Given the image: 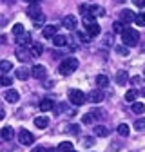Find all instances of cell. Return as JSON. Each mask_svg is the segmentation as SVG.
<instances>
[{"label": "cell", "mask_w": 145, "mask_h": 152, "mask_svg": "<svg viewBox=\"0 0 145 152\" xmlns=\"http://www.w3.org/2000/svg\"><path fill=\"white\" fill-rule=\"evenodd\" d=\"M138 40H140V34L136 29H131V27H125V31L122 33V42L125 47H134L138 45Z\"/></svg>", "instance_id": "obj_1"}, {"label": "cell", "mask_w": 145, "mask_h": 152, "mask_svg": "<svg viewBox=\"0 0 145 152\" xmlns=\"http://www.w3.org/2000/svg\"><path fill=\"white\" fill-rule=\"evenodd\" d=\"M76 69H78V60H76V58H72V56H71V58H65V60L58 65V72L64 74V76L72 74Z\"/></svg>", "instance_id": "obj_2"}, {"label": "cell", "mask_w": 145, "mask_h": 152, "mask_svg": "<svg viewBox=\"0 0 145 152\" xmlns=\"http://www.w3.org/2000/svg\"><path fill=\"white\" fill-rule=\"evenodd\" d=\"M27 16H29V18H33L36 26H40V24H44V22H45V15H44V11H42L38 6H36V4H33V6H29V7H27Z\"/></svg>", "instance_id": "obj_3"}, {"label": "cell", "mask_w": 145, "mask_h": 152, "mask_svg": "<svg viewBox=\"0 0 145 152\" xmlns=\"http://www.w3.org/2000/svg\"><path fill=\"white\" fill-rule=\"evenodd\" d=\"M69 102L72 103V105H83L85 102H87V96L82 92V91H78V89H72V91H69Z\"/></svg>", "instance_id": "obj_4"}, {"label": "cell", "mask_w": 145, "mask_h": 152, "mask_svg": "<svg viewBox=\"0 0 145 152\" xmlns=\"http://www.w3.org/2000/svg\"><path fill=\"white\" fill-rule=\"evenodd\" d=\"M120 22L122 24H131V22H136V15L129 9H122L120 11Z\"/></svg>", "instance_id": "obj_5"}, {"label": "cell", "mask_w": 145, "mask_h": 152, "mask_svg": "<svg viewBox=\"0 0 145 152\" xmlns=\"http://www.w3.org/2000/svg\"><path fill=\"white\" fill-rule=\"evenodd\" d=\"M103 92L100 91V89H94V91H91L89 94H87V100L91 102V103H102L103 102Z\"/></svg>", "instance_id": "obj_6"}, {"label": "cell", "mask_w": 145, "mask_h": 152, "mask_svg": "<svg viewBox=\"0 0 145 152\" xmlns=\"http://www.w3.org/2000/svg\"><path fill=\"white\" fill-rule=\"evenodd\" d=\"M31 76H33V78H36V80H44L45 76H47V69L44 65H34L31 69Z\"/></svg>", "instance_id": "obj_7"}, {"label": "cell", "mask_w": 145, "mask_h": 152, "mask_svg": "<svg viewBox=\"0 0 145 152\" xmlns=\"http://www.w3.org/2000/svg\"><path fill=\"white\" fill-rule=\"evenodd\" d=\"M62 26L67 27V29H76V26H78V18H76L75 15H67V16H64Z\"/></svg>", "instance_id": "obj_8"}, {"label": "cell", "mask_w": 145, "mask_h": 152, "mask_svg": "<svg viewBox=\"0 0 145 152\" xmlns=\"http://www.w3.org/2000/svg\"><path fill=\"white\" fill-rule=\"evenodd\" d=\"M18 141H20L22 145H31L33 141H34V136L31 134L29 130H20V134H18Z\"/></svg>", "instance_id": "obj_9"}, {"label": "cell", "mask_w": 145, "mask_h": 152, "mask_svg": "<svg viewBox=\"0 0 145 152\" xmlns=\"http://www.w3.org/2000/svg\"><path fill=\"white\" fill-rule=\"evenodd\" d=\"M42 34H44V38H51V40H53V38L58 34V26H53V24L51 26H44Z\"/></svg>", "instance_id": "obj_10"}, {"label": "cell", "mask_w": 145, "mask_h": 152, "mask_svg": "<svg viewBox=\"0 0 145 152\" xmlns=\"http://www.w3.org/2000/svg\"><path fill=\"white\" fill-rule=\"evenodd\" d=\"M4 100H6L7 103H16L18 100H20V94H18L16 91H13V89H9V91L4 92Z\"/></svg>", "instance_id": "obj_11"}, {"label": "cell", "mask_w": 145, "mask_h": 152, "mask_svg": "<svg viewBox=\"0 0 145 152\" xmlns=\"http://www.w3.org/2000/svg\"><path fill=\"white\" fill-rule=\"evenodd\" d=\"M29 53H31V56H40L42 53H44V45L40 44V42H33L31 44V47H29Z\"/></svg>", "instance_id": "obj_12"}, {"label": "cell", "mask_w": 145, "mask_h": 152, "mask_svg": "<svg viewBox=\"0 0 145 152\" xmlns=\"http://www.w3.org/2000/svg\"><path fill=\"white\" fill-rule=\"evenodd\" d=\"M38 107H40V110H42V112H49L51 109H54V102H53V100H49V98H44V100L38 103Z\"/></svg>", "instance_id": "obj_13"}, {"label": "cell", "mask_w": 145, "mask_h": 152, "mask_svg": "<svg viewBox=\"0 0 145 152\" xmlns=\"http://www.w3.org/2000/svg\"><path fill=\"white\" fill-rule=\"evenodd\" d=\"M16 44H18V45H20V47H24V45H27V49H29L33 42H31V36L24 33L22 36H18V38H16Z\"/></svg>", "instance_id": "obj_14"}, {"label": "cell", "mask_w": 145, "mask_h": 152, "mask_svg": "<svg viewBox=\"0 0 145 152\" xmlns=\"http://www.w3.org/2000/svg\"><path fill=\"white\" fill-rule=\"evenodd\" d=\"M127 82H129V74H127V71H120L118 74H116V83L118 85H127Z\"/></svg>", "instance_id": "obj_15"}, {"label": "cell", "mask_w": 145, "mask_h": 152, "mask_svg": "<svg viewBox=\"0 0 145 152\" xmlns=\"http://www.w3.org/2000/svg\"><path fill=\"white\" fill-rule=\"evenodd\" d=\"M47 125H49V118H47V116H36V118H34V127L45 129Z\"/></svg>", "instance_id": "obj_16"}, {"label": "cell", "mask_w": 145, "mask_h": 152, "mask_svg": "<svg viewBox=\"0 0 145 152\" xmlns=\"http://www.w3.org/2000/svg\"><path fill=\"white\" fill-rule=\"evenodd\" d=\"M0 136H2V140L9 141V140H13V138H15V130H13L11 127H4V129H2V132H0Z\"/></svg>", "instance_id": "obj_17"}, {"label": "cell", "mask_w": 145, "mask_h": 152, "mask_svg": "<svg viewBox=\"0 0 145 152\" xmlns=\"http://www.w3.org/2000/svg\"><path fill=\"white\" fill-rule=\"evenodd\" d=\"M53 45L54 47H64V45H67V38L64 34H56V36L53 38Z\"/></svg>", "instance_id": "obj_18"}, {"label": "cell", "mask_w": 145, "mask_h": 152, "mask_svg": "<svg viewBox=\"0 0 145 152\" xmlns=\"http://www.w3.org/2000/svg\"><path fill=\"white\" fill-rule=\"evenodd\" d=\"M85 31H87V36H98V34H100V26H98V24L85 26Z\"/></svg>", "instance_id": "obj_19"}, {"label": "cell", "mask_w": 145, "mask_h": 152, "mask_svg": "<svg viewBox=\"0 0 145 152\" xmlns=\"http://www.w3.org/2000/svg\"><path fill=\"white\" fill-rule=\"evenodd\" d=\"M89 15H93V16H103L105 15V9L102 6H91L89 7Z\"/></svg>", "instance_id": "obj_20"}, {"label": "cell", "mask_w": 145, "mask_h": 152, "mask_svg": "<svg viewBox=\"0 0 145 152\" xmlns=\"http://www.w3.org/2000/svg\"><path fill=\"white\" fill-rule=\"evenodd\" d=\"M15 76H16L18 80H27V78H29V69H26V67H20V69H16Z\"/></svg>", "instance_id": "obj_21"}, {"label": "cell", "mask_w": 145, "mask_h": 152, "mask_svg": "<svg viewBox=\"0 0 145 152\" xmlns=\"http://www.w3.org/2000/svg\"><path fill=\"white\" fill-rule=\"evenodd\" d=\"M136 96H138V91H136V89L127 91V92H125V102H129V103H136Z\"/></svg>", "instance_id": "obj_22"}, {"label": "cell", "mask_w": 145, "mask_h": 152, "mask_svg": "<svg viewBox=\"0 0 145 152\" xmlns=\"http://www.w3.org/2000/svg\"><path fill=\"white\" fill-rule=\"evenodd\" d=\"M96 85H98L100 89H105V87L109 85V78H107L105 74H98V76H96Z\"/></svg>", "instance_id": "obj_23"}, {"label": "cell", "mask_w": 145, "mask_h": 152, "mask_svg": "<svg viewBox=\"0 0 145 152\" xmlns=\"http://www.w3.org/2000/svg\"><path fill=\"white\" fill-rule=\"evenodd\" d=\"M29 56H31L29 49H27V51H26V49H18V53H16V58L20 60V62H27V60H29Z\"/></svg>", "instance_id": "obj_24"}, {"label": "cell", "mask_w": 145, "mask_h": 152, "mask_svg": "<svg viewBox=\"0 0 145 152\" xmlns=\"http://www.w3.org/2000/svg\"><path fill=\"white\" fill-rule=\"evenodd\" d=\"M58 150L60 152H72V141H62L58 145Z\"/></svg>", "instance_id": "obj_25"}, {"label": "cell", "mask_w": 145, "mask_h": 152, "mask_svg": "<svg viewBox=\"0 0 145 152\" xmlns=\"http://www.w3.org/2000/svg\"><path fill=\"white\" fill-rule=\"evenodd\" d=\"M94 134L103 138V136H107V134H109V129H107V127H103V125H98V127H94Z\"/></svg>", "instance_id": "obj_26"}, {"label": "cell", "mask_w": 145, "mask_h": 152, "mask_svg": "<svg viewBox=\"0 0 145 152\" xmlns=\"http://www.w3.org/2000/svg\"><path fill=\"white\" fill-rule=\"evenodd\" d=\"M11 69H13V64H11V62H7V60H2V62H0V71H2L4 74L9 72Z\"/></svg>", "instance_id": "obj_27"}, {"label": "cell", "mask_w": 145, "mask_h": 152, "mask_svg": "<svg viewBox=\"0 0 145 152\" xmlns=\"http://www.w3.org/2000/svg\"><path fill=\"white\" fill-rule=\"evenodd\" d=\"M118 134L120 136H129V125H127V123H120L118 125Z\"/></svg>", "instance_id": "obj_28"}, {"label": "cell", "mask_w": 145, "mask_h": 152, "mask_svg": "<svg viewBox=\"0 0 145 152\" xmlns=\"http://www.w3.org/2000/svg\"><path fill=\"white\" fill-rule=\"evenodd\" d=\"M13 34H15L16 38L22 36V34H24V26H22V24H15V26H13Z\"/></svg>", "instance_id": "obj_29"}, {"label": "cell", "mask_w": 145, "mask_h": 152, "mask_svg": "<svg viewBox=\"0 0 145 152\" xmlns=\"http://www.w3.org/2000/svg\"><path fill=\"white\" fill-rule=\"evenodd\" d=\"M133 112H134V114H141V112H145V105L140 103V102L133 103Z\"/></svg>", "instance_id": "obj_30"}, {"label": "cell", "mask_w": 145, "mask_h": 152, "mask_svg": "<svg viewBox=\"0 0 145 152\" xmlns=\"http://www.w3.org/2000/svg\"><path fill=\"white\" fill-rule=\"evenodd\" d=\"M134 129H136L138 132H143V130H145V118L136 120V121H134Z\"/></svg>", "instance_id": "obj_31"}, {"label": "cell", "mask_w": 145, "mask_h": 152, "mask_svg": "<svg viewBox=\"0 0 145 152\" xmlns=\"http://www.w3.org/2000/svg\"><path fill=\"white\" fill-rule=\"evenodd\" d=\"M113 31H114V33H118V34H122V33L125 31V27H123V24L118 20V22H114V24H113Z\"/></svg>", "instance_id": "obj_32"}, {"label": "cell", "mask_w": 145, "mask_h": 152, "mask_svg": "<svg viewBox=\"0 0 145 152\" xmlns=\"http://www.w3.org/2000/svg\"><path fill=\"white\" fill-rule=\"evenodd\" d=\"M136 26L145 27V13H138L136 15Z\"/></svg>", "instance_id": "obj_33"}, {"label": "cell", "mask_w": 145, "mask_h": 152, "mask_svg": "<svg viewBox=\"0 0 145 152\" xmlns=\"http://www.w3.org/2000/svg\"><path fill=\"white\" fill-rule=\"evenodd\" d=\"M114 49H116V53L122 54V56H127V54H129V47H125V45H116Z\"/></svg>", "instance_id": "obj_34"}, {"label": "cell", "mask_w": 145, "mask_h": 152, "mask_svg": "<svg viewBox=\"0 0 145 152\" xmlns=\"http://www.w3.org/2000/svg\"><path fill=\"white\" fill-rule=\"evenodd\" d=\"M11 83H13V80L9 78V76H6V74L2 76V78H0V85H4V87H9Z\"/></svg>", "instance_id": "obj_35"}, {"label": "cell", "mask_w": 145, "mask_h": 152, "mask_svg": "<svg viewBox=\"0 0 145 152\" xmlns=\"http://www.w3.org/2000/svg\"><path fill=\"white\" fill-rule=\"evenodd\" d=\"M91 24H96L94 22V16L93 15H85L83 16V26H91Z\"/></svg>", "instance_id": "obj_36"}, {"label": "cell", "mask_w": 145, "mask_h": 152, "mask_svg": "<svg viewBox=\"0 0 145 152\" xmlns=\"http://www.w3.org/2000/svg\"><path fill=\"white\" fill-rule=\"evenodd\" d=\"M93 120H94V118H93V114H85V116L82 118V121H83L85 125H89V123H91V121H93Z\"/></svg>", "instance_id": "obj_37"}, {"label": "cell", "mask_w": 145, "mask_h": 152, "mask_svg": "<svg viewBox=\"0 0 145 152\" xmlns=\"http://www.w3.org/2000/svg\"><path fill=\"white\" fill-rule=\"evenodd\" d=\"M91 114H93V118H94V120H98V118H102V116H103V112H102V110H98V109L91 110Z\"/></svg>", "instance_id": "obj_38"}, {"label": "cell", "mask_w": 145, "mask_h": 152, "mask_svg": "<svg viewBox=\"0 0 145 152\" xmlns=\"http://www.w3.org/2000/svg\"><path fill=\"white\" fill-rule=\"evenodd\" d=\"M89 7H91V6H85V4H82V6H80V13H82L83 16H85V15H89Z\"/></svg>", "instance_id": "obj_39"}, {"label": "cell", "mask_w": 145, "mask_h": 152, "mask_svg": "<svg viewBox=\"0 0 145 152\" xmlns=\"http://www.w3.org/2000/svg\"><path fill=\"white\" fill-rule=\"evenodd\" d=\"M136 7H145V0H133Z\"/></svg>", "instance_id": "obj_40"}, {"label": "cell", "mask_w": 145, "mask_h": 152, "mask_svg": "<svg viewBox=\"0 0 145 152\" xmlns=\"http://www.w3.org/2000/svg\"><path fill=\"white\" fill-rule=\"evenodd\" d=\"M140 82H141L140 76H133V78H131V83H133V85H136V83H140Z\"/></svg>", "instance_id": "obj_41"}, {"label": "cell", "mask_w": 145, "mask_h": 152, "mask_svg": "<svg viewBox=\"0 0 145 152\" xmlns=\"http://www.w3.org/2000/svg\"><path fill=\"white\" fill-rule=\"evenodd\" d=\"M31 152H47V148H44V147H34Z\"/></svg>", "instance_id": "obj_42"}, {"label": "cell", "mask_w": 145, "mask_h": 152, "mask_svg": "<svg viewBox=\"0 0 145 152\" xmlns=\"http://www.w3.org/2000/svg\"><path fill=\"white\" fill-rule=\"evenodd\" d=\"M93 143H94V140H93V138H85V147H91Z\"/></svg>", "instance_id": "obj_43"}, {"label": "cell", "mask_w": 145, "mask_h": 152, "mask_svg": "<svg viewBox=\"0 0 145 152\" xmlns=\"http://www.w3.org/2000/svg\"><path fill=\"white\" fill-rule=\"evenodd\" d=\"M78 36H80V40H82V42H89V36H85V34H82V33H80Z\"/></svg>", "instance_id": "obj_44"}, {"label": "cell", "mask_w": 145, "mask_h": 152, "mask_svg": "<svg viewBox=\"0 0 145 152\" xmlns=\"http://www.w3.org/2000/svg\"><path fill=\"white\" fill-rule=\"evenodd\" d=\"M26 2H29V4L33 6V4H38V2H40V0H26Z\"/></svg>", "instance_id": "obj_45"}, {"label": "cell", "mask_w": 145, "mask_h": 152, "mask_svg": "<svg viewBox=\"0 0 145 152\" xmlns=\"http://www.w3.org/2000/svg\"><path fill=\"white\" fill-rule=\"evenodd\" d=\"M47 152H60L58 148H47Z\"/></svg>", "instance_id": "obj_46"}, {"label": "cell", "mask_w": 145, "mask_h": 152, "mask_svg": "<svg viewBox=\"0 0 145 152\" xmlns=\"http://www.w3.org/2000/svg\"><path fill=\"white\" fill-rule=\"evenodd\" d=\"M141 96H143V98H145V87H143V89H141Z\"/></svg>", "instance_id": "obj_47"}, {"label": "cell", "mask_w": 145, "mask_h": 152, "mask_svg": "<svg viewBox=\"0 0 145 152\" xmlns=\"http://www.w3.org/2000/svg\"><path fill=\"white\" fill-rule=\"evenodd\" d=\"M143 78H145V69H143Z\"/></svg>", "instance_id": "obj_48"}]
</instances>
